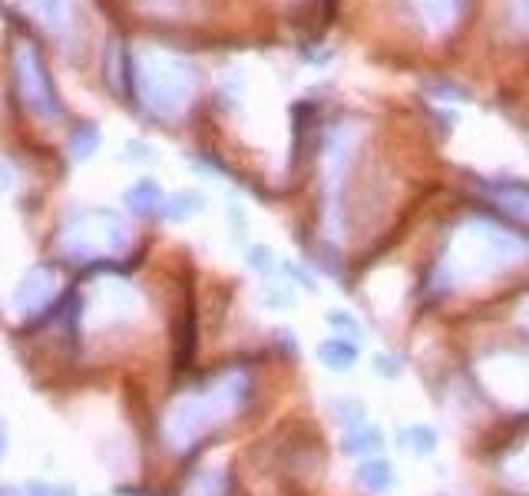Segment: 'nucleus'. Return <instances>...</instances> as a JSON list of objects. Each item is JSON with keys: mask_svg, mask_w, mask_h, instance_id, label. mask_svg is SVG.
Masks as SVG:
<instances>
[{"mask_svg": "<svg viewBox=\"0 0 529 496\" xmlns=\"http://www.w3.org/2000/svg\"><path fill=\"white\" fill-rule=\"evenodd\" d=\"M248 397V377L242 371L222 374L219 381L199 391L179 394L163 414V437L172 450L196 447L215 427L225 424Z\"/></svg>", "mask_w": 529, "mask_h": 496, "instance_id": "f257e3e1", "label": "nucleus"}, {"mask_svg": "<svg viewBox=\"0 0 529 496\" xmlns=\"http://www.w3.org/2000/svg\"><path fill=\"white\" fill-rule=\"evenodd\" d=\"M199 86V73L189 60L163 50H139L133 57V90L139 103L159 120H176L186 113Z\"/></svg>", "mask_w": 529, "mask_h": 496, "instance_id": "f03ea898", "label": "nucleus"}, {"mask_svg": "<svg viewBox=\"0 0 529 496\" xmlns=\"http://www.w3.org/2000/svg\"><path fill=\"white\" fill-rule=\"evenodd\" d=\"M60 248L73 262H100V258H120L133 235L120 212L113 209H77L67 215L60 229Z\"/></svg>", "mask_w": 529, "mask_h": 496, "instance_id": "7ed1b4c3", "label": "nucleus"}, {"mask_svg": "<svg viewBox=\"0 0 529 496\" xmlns=\"http://www.w3.org/2000/svg\"><path fill=\"white\" fill-rule=\"evenodd\" d=\"M139 315H143V298H139V291L126 278L116 275L93 278L90 288L83 291L80 318L90 331L126 325V321H136Z\"/></svg>", "mask_w": 529, "mask_h": 496, "instance_id": "20e7f679", "label": "nucleus"}, {"mask_svg": "<svg viewBox=\"0 0 529 496\" xmlns=\"http://www.w3.org/2000/svg\"><path fill=\"white\" fill-rule=\"evenodd\" d=\"M14 83H17L20 100H24V106L37 116V120L57 123L63 116V103L57 96V86H53L47 63H43L34 43H27V40L14 43Z\"/></svg>", "mask_w": 529, "mask_h": 496, "instance_id": "39448f33", "label": "nucleus"}, {"mask_svg": "<svg viewBox=\"0 0 529 496\" xmlns=\"http://www.w3.org/2000/svg\"><path fill=\"white\" fill-rule=\"evenodd\" d=\"M60 278L50 265H34L27 268L24 278L14 288V308L24 311V315H34V311L47 308L53 298H57Z\"/></svg>", "mask_w": 529, "mask_h": 496, "instance_id": "423d86ee", "label": "nucleus"}, {"mask_svg": "<svg viewBox=\"0 0 529 496\" xmlns=\"http://www.w3.org/2000/svg\"><path fill=\"white\" fill-rule=\"evenodd\" d=\"M24 7L53 34H67L77 24V0H24Z\"/></svg>", "mask_w": 529, "mask_h": 496, "instance_id": "0eeeda50", "label": "nucleus"}, {"mask_svg": "<svg viewBox=\"0 0 529 496\" xmlns=\"http://www.w3.org/2000/svg\"><path fill=\"white\" fill-rule=\"evenodd\" d=\"M163 199H166V192L163 186H159L156 179H136L133 186H129L123 192V202L129 206V212L139 215V219H149V215H159V209H163Z\"/></svg>", "mask_w": 529, "mask_h": 496, "instance_id": "6e6552de", "label": "nucleus"}, {"mask_svg": "<svg viewBox=\"0 0 529 496\" xmlns=\"http://www.w3.org/2000/svg\"><path fill=\"white\" fill-rule=\"evenodd\" d=\"M205 212V196L199 189H179V192H169L163 199V209H159V219L166 222H189L196 219V215Z\"/></svg>", "mask_w": 529, "mask_h": 496, "instance_id": "1a4fd4ad", "label": "nucleus"}, {"mask_svg": "<svg viewBox=\"0 0 529 496\" xmlns=\"http://www.w3.org/2000/svg\"><path fill=\"white\" fill-rule=\"evenodd\" d=\"M318 361L331 371H351L354 361H358V344L334 334V338H325L318 344Z\"/></svg>", "mask_w": 529, "mask_h": 496, "instance_id": "9d476101", "label": "nucleus"}, {"mask_svg": "<svg viewBox=\"0 0 529 496\" xmlns=\"http://www.w3.org/2000/svg\"><path fill=\"white\" fill-rule=\"evenodd\" d=\"M341 450L348 457H361V460H367V457H374V454H381L384 450V434L377 427H371V424H361V427H351L348 434H344V444H341Z\"/></svg>", "mask_w": 529, "mask_h": 496, "instance_id": "9b49d317", "label": "nucleus"}, {"mask_svg": "<svg viewBox=\"0 0 529 496\" xmlns=\"http://www.w3.org/2000/svg\"><path fill=\"white\" fill-rule=\"evenodd\" d=\"M490 196L510 215H516L520 222H529V186L526 182H493Z\"/></svg>", "mask_w": 529, "mask_h": 496, "instance_id": "f8f14e48", "label": "nucleus"}, {"mask_svg": "<svg viewBox=\"0 0 529 496\" xmlns=\"http://www.w3.org/2000/svg\"><path fill=\"white\" fill-rule=\"evenodd\" d=\"M100 146H103V133H100V126L96 123H80L67 139V153H70L73 163H86V159H93L96 153H100Z\"/></svg>", "mask_w": 529, "mask_h": 496, "instance_id": "ddd939ff", "label": "nucleus"}, {"mask_svg": "<svg viewBox=\"0 0 529 496\" xmlns=\"http://www.w3.org/2000/svg\"><path fill=\"white\" fill-rule=\"evenodd\" d=\"M358 480H361L364 490L384 493V490L394 487V467L387 460H381V457H367V460H361V467H358Z\"/></svg>", "mask_w": 529, "mask_h": 496, "instance_id": "4468645a", "label": "nucleus"}, {"mask_svg": "<svg viewBox=\"0 0 529 496\" xmlns=\"http://www.w3.org/2000/svg\"><path fill=\"white\" fill-rule=\"evenodd\" d=\"M417 10L424 14L430 30H447L450 20L457 17L460 0H417Z\"/></svg>", "mask_w": 529, "mask_h": 496, "instance_id": "2eb2a0df", "label": "nucleus"}, {"mask_svg": "<svg viewBox=\"0 0 529 496\" xmlns=\"http://www.w3.org/2000/svg\"><path fill=\"white\" fill-rule=\"evenodd\" d=\"M401 444L407 450H414L417 457H427V454H434L437 450V430L427 427V424H414L401 434Z\"/></svg>", "mask_w": 529, "mask_h": 496, "instance_id": "dca6fc26", "label": "nucleus"}, {"mask_svg": "<svg viewBox=\"0 0 529 496\" xmlns=\"http://www.w3.org/2000/svg\"><path fill=\"white\" fill-rule=\"evenodd\" d=\"M245 262H248V268H255L258 275H272L275 268H278V262H275V252L268 245H252L245 252Z\"/></svg>", "mask_w": 529, "mask_h": 496, "instance_id": "f3484780", "label": "nucleus"}, {"mask_svg": "<svg viewBox=\"0 0 529 496\" xmlns=\"http://www.w3.org/2000/svg\"><path fill=\"white\" fill-rule=\"evenodd\" d=\"M334 414H338V420H341V424L344 427H361V424H367V420H364V404L361 401H338V404H334Z\"/></svg>", "mask_w": 529, "mask_h": 496, "instance_id": "a211bd4d", "label": "nucleus"}, {"mask_svg": "<svg viewBox=\"0 0 529 496\" xmlns=\"http://www.w3.org/2000/svg\"><path fill=\"white\" fill-rule=\"evenodd\" d=\"M325 321L334 331H341V338H344V334H361V321L354 315H348V311H328Z\"/></svg>", "mask_w": 529, "mask_h": 496, "instance_id": "6ab92c4d", "label": "nucleus"}, {"mask_svg": "<svg viewBox=\"0 0 529 496\" xmlns=\"http://www.w3.org/2000/svg\"><path fill=\"white\" fill-rule=\"evenodd\" d=\"M374 371L377 374H381V377H391V381H394V377H401V371H404V364H401V358H397V354H377V358H374Z\"/></svg>", "mask_w": 529, "mask_h": 496, "instance_id": "aec40b11", "label": "nucleus"}, {"mask_svg": "<svg viewBox=\"0 0 529 496\" xmlns=\"http://www.w3.org/2000/svg\"><path fill=\"white\" fill-rule=\"evenodd\" d=\"M222 490V480H219V473H202V477L192 483V496H219Z\"/></svg>", "mask_w": 529, "mask_h": 496, "instance_id": "412c9836", "label": "nucleus"}, {"mask_svg": "<svg viewBox=\"0 0 529 496\" xmlns=\"http://www.w3.org/2000/svg\"><path fill=\"white\" fill-rule=\"evenodd\" d=\"M126 149H129V159H143V163H153V159H156L153 146H149V143H136V139H133Z\"/></svg>", "mask_w": 529, "mask_h": 496, "instance_id": "4be33fe9", "label": "nucleus"}, {"mask_svg": "<svg viewBox=\"0 0 529 496\" xmlns=\"http://www.w3.org/2000/svg\"><path fill=\"white\" fill-rule=\"evenodd\" d=\"M24 496H57V487H50V483H43V480H34L24 487Z\"/></svg>", "mask_w": 529, "mask_h": 496, "instance_id": "5701e85b", "label": "nucleus"}, {"mask_svg": "<svg viewBox=\"0 0 529 496\" xmlns=\"http://www.w3.org/2000/svg\"><path fill=\"white\" fill-rule=\"evenodd\" d=\"M285 268H288V275H291V278H298V282L305 285L308 291H315V288H318V285H315V278H311V275L305 272V268H298V265H285Z\"/></svg>", "mask_w": 529, "mask_h": 496, "instance_id": "b1692460", "label": "nucleus"}, {"mask_svg": "<svg viewBox=\"0 0 529 496\" xmlns=\"http://www.w3.org/2000/svg\"><path fill=\"white\" fill-rule=\"evenodd\" d=\"M262 298L268 301V305H291V295L288 291H272L265 285V291H262Z\"/></svg>", "mask_w": 529, "mask_h": 496, "instance_id": "393cba45", "label": "nucleus"}, {"mask_svg": "<svg viewBox=\"0 0 529 496\" xmlns=\"http://www.w3.org/2000/svg\"><path fill=\"white\" fill-rule=\"evenodd\" d=\"M10 186H14V179H10V166L0 159V189H10Z\"/></svg>", "mask_w": 529, "mask_h": 496, "instance_id": "a878e982", "label": "nucleus"}, {"mask_svg": "<svg viewBox=\"0 0 529 496\" xmlns=\"http://www.w3.org/2000/svg\"><path fill=\"white\" fill-rule=\"evenodd\" d=\"M0 496H24V487H14V483H7V487H0Z\"/></svg>", "mask_w": 529, "mask_h": 496, "instance_id": "bb28decb", "label": "nucleus"}, {"mask_svg": "<svg viewBox=\"0 0 529 496\" xmlns=\"http://www.w3.org/2000/svg\"><path fill=\"white\" fill-rule=\"evenodd\" d=\"M7 450V430H4V420H0V457H4Z\"/></svg>", "mask_w": 529, "mask_h": 496, "instance_id": "cd10ccee", "label": "nucleus"}]
</instances>
